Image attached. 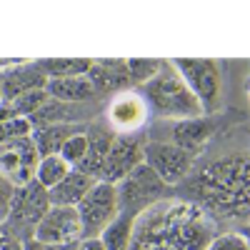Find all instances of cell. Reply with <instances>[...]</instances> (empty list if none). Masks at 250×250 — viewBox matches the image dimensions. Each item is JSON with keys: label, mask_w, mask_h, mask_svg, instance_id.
<instances>
[{"label": "cell", "mask_w": 250, "mask_h": 250, "mask_svg": "<svg viewBox=\"0 0 250 250\" xmlns=\"http://www.w3.org/2000/svg\"><path fill=\"white\" fill-rule=\"evenodd\" d=\"M78 243H70V245H50V243H40L35 238H28L23 240V250H75Z\"/></svg>", "instance_id": "cell-29"}, {"label": "cell", "mask_w": 250, "mask_h": 250, "mask_svg": "<svg viewBox=\"0 0 250 250\" xmlns=\"http://www.w3.org/2000/svg\"><path fill=\"white\" fill-rule=\"evenodd\" d=\"M88 153V138H85V130L83 133H75V135H70L65 143H62V148H60V158L65 160L70 168H75V165L83 160V155Z\"/></svg>", "instance_id": "cell-24"}, {"label": "cell", "mask_w": 250, "mask_h": 250, "mask_svg": "<svg viewBox=\"0 0 250 250\" xmlns=\"http://www.w3.org/2000/svg\"><path fill=\"white\" fill-rule=\"evenodd\" d=\"M13 195H15V185L0 173V225H5L10 218V205H13Z\"/></svg>", "instance_id": "cell-27"}, {"label": "cell", "mask_w": 250, "mask_h": 250, "mask_svg": "<svg viewBox=\"0 0 250 250\" xmlns=\"http://www.w3.org/2000/svg\"><path fill=\"white\" fill-rule=\"evenodd\" d=\"M30 238L40 243H50V245H70V243L83 240V225H80L78 210L75 208L50 205V210L33 228Z\"/></svg>", "instance_id": "cell-9"}, {"label": "cell", "mask_w": 250, "mask_h": 250, "mask_svg": "<svg viewBox=\"0 0 250 250\" xmlns=\"http://www.w3.org/2000/svg\"><path fill=\"white\" fill-rule=\"evenodd\" d=\"M30 135H33V123L28 118H15V120L0 123V145L20 140V138H30Z\"/></svg>", "instance_id": "cell-25"}, {"label": "cell", "mask_w": 250, "mask_h": 250, "mask_svg": "<svg viewBox=\"0 0 250 250\" xmlns=\"http://www.w3.org/2000/svg\"><path fill=\"white\" fill-rule=\"evenodd\" d=\"M75 250H105V245L100 243V238H83V240H78Z\"/></svg>", "instance_id": "cell-30"}, {"label": "cell", "mask_w": 250, "mask_h": 250, "mask_svg": "<svg viewBox=\"0 0 250 250\" xmlns=\"http://www.w3.org/2000/svg\"><path fill=\"white\" fill-rule=\"evenodd\" d=\"M85 138H88V153L83 155V160L75 165V170H80L83 175H88L93 180H100L103 175V165H105V155L110 150V145L115 140V133L105 125H90L85 130Z\"/></svg>", "instance_id": "cell-14"}, {"label": "cell", "mask_w": 250, "mask_h": 250, "mask_svg": "<svg viewBox=\"0 0 250 250\" xmlns=\"http://www.w3.org/2000/svg\"><path fill=\"white\" fill-rule=\"evenodd\" d=\"M170 135H173V145H178L180 150L190 153L193 158H198L203 153V148L208 145L213 135V123L205 115L200 118H185V120H173L170 125Z\"/></svg>", "instance_id": "cell-15"}, {"label": "cell", "mask_w": 250, "mask_h": 250, "mask_svg": "<svg viewBox=\"0 0 250 250\" xmlns=\"http://www.w3.org/2000/svg\"><path fill=\"white\" fill-rule=\"evenodd\" d=\"M115 193H118V208L123 213L140 215L145 208H150V205H155V200H160V195L165 193V185L143 163L128 178H123L115 185Z\"/></svg>", "instance_id": "cell-6"}, {"label": "cell", "mask_w": 250, "mask_h": 250, "mask_svg": "<svg viewBox=\"0 0 250 250\" xmlns=\"http://www.w3.org/2000/svg\"><path fill=\"white\" fill-rule=\"evenodd\" d=\"M210 223L205 213L188 203L150 205L135 218L128 250H205Z\"/></svg>", "instance_id": "cell-1"}, {"label": "cell", "mask_w": 250, "mask_h": 250, "mask_svg": "<svg viewBox=\"0 0 250 250\" xmlns=\"http://www.w3.org/2000/svg\"><path fill=\"white\" fill-rule=\"evenodd\" d=\"M45 93L55 103H65V105H75V103H88L95 98V88L88 80V75L80 78H60V80H48Z\"/></svg>", "instance_id": "cell-18"}, {"label": "cell", "mask_w": 250, "mask_h": 250, "mask_svg": "<svg viewBox=\"0 0 250 250\" xmlns=\"http://www.w3.org/2000/svg\"><path fill=\"white\" fill-rule=\"evenodd\" d=\"M128 62V73H130V83L135 88L145 85L148 80H153L158 75V70L163 68V60L158 58H130Z\"/></svg>", "instance_id": "cell-23"}, {"label": "cell", "mask_w": 250, "mask_h": 250, "mask_svg": "<svg viewBox=\"0 0 250 250\" xmlns=\"http://www.w3.org/2000/svg\"><path fill=\"white\" fill-rule=\"evenodd\" d=\"M170 65L198 100L203 115H210L220 105V68L210 58H175Z\"/></svg>", "instance_id": "cell-4"}, {"label": "cell", "mask_w": 250, "mask_h": 250, "mask_svg": "<svg viewBox=\"0 0 250 250\" xmlns=\"http://www.w3.org/2000/svg\"><path fill=\"white\" fill-rule=\"evenodd\" d=\"M45 85H48V78L40 70L38 62L23 60V62H18V65L0 73V93H3V100L20 98V95H28L35 90H45Z\"/></svg>", "instance_id": "cell-13"}, {"label": "cell", "mask_w": 250, "mask_h": 250, "mask_svg": "<svg viewBox=\"0 0 250 250\" xmlns=\"http://www.w3.org/2000/svg\"><path fill=\"white\" fill-rule=\"evenodd\" d=\"M205 250H250V245H248V238L240 233H223V235L210 238Z\"/></svg>", "instance_id": "cell-26"}, {"label": "cell", "mask_w": 250, "mask_h": 250, "mask_svg": "<svg viewBox=\"0 0 250 250\" xmlns=\"http://www.w3.org/2000/svg\"><path fill=\"white\" fill-rule=\"evenodd\" d=\"M68 173H70V165L60 155H45V158H40L38 168H35V183L43 185L45 190H50V188L55 183H60Z\"/></svg>", "instance_id": "cell-22"}, {"label": "cell", "mask_w": 250, "mask_h": 250, "mask_svg": "<svg viewBox=\"0 0 250 250\" xmlns=\"http://www.w3.org/2000/svg\"><path fill=\"white\" fill-rule=\"evenodd\" d=\"M0 250H23V240H18L5 225H0Z\"/></svg>", "instance_id": "cell-28"}, {"label": "cell", "mask_w": 250, "mask_h": 250, "mask_svg": "<svg viewBox=\"0 0 250 250\" xmlns=\"http://www.w3.org/2000/svg\"><path fill=\"white\" fill-rule=\"evenodd\" d=\"M40 163V153L33 138H20L0 145V173L15 188H23L35 180V168Z\"/></svg>", "instance_id": "cell-8"}, {"label": "cell", "mask_w": 250, "mask_h": 250, "mask_svg": "<svg viewBox=\"0 0 250 250\" xmlns=\"http://www.w3.org/2000/svg\"><path fill=\"white\" fill-rule=\"evenodd\" d=\"M143 163L160 178V183L178 185L185 180V175H190L195 158L190 153L180 150L173 143H163V140H150L143 143Z\"/></svg>", "instance_id": "cell-7"}, {"label": "cell", "mask_w": 250, "mask_h": 250, "mask_svg": "<svg viewBox=\"0 0 250 250\" xmlns=\"http://www.w3.org/2000/svg\"><path fill=\"white\" fill-rule=\"evenodd\" d=\"M75 133H83L80 125H75V123H55V125L35 128L30 138L35 143L40 158H45V155H58L60 148H62V143H65L70 135H75Z\"/></svg>", "instance_id": "cell-19"}, {"label": "cell", "mask_w": 250, "mask_h": 250, "mask_svg": "<svg viewBox=\"0 0 250 250\" xmlns=\"http://www.w3.org/2000/svg\"><path fill=\"white\" fill-rule=\"evenodd\" d=\"M75 210L83 225V238H98L120 213L115 185L98 180L88 190V195L75 205Z\"/></svg>", "instance_id": "cell-5"}, {"label": "cell", "mask_w": 250, "mask_h": 250, "mask_svg": "<svg viewBox=\"0 0 250 250\" xmlns=\"http://www.w3.org/2000/svg\"><path fill=\"white\" fill-rule=\"evenodd\" d=\"M135 218L133 213H118L115 220L103 230L98 238L100 243L105 245V250H128L130 248V240H133V225H135Z\"/></svg>", "instance_id": "cell-21"}, {"label": "cell", "mask_w": 250, "mask_h": 250, "mask_svg": "<svg viewBox=\"0 0 250 250\" xmlns=\"http://www.w3.org/2000/svg\"><path fill=\"white\" fill-rule=\"evenodd\" d=\"M148 105L135 90H123L118 93L110 105H108V120H110V130L118 135H135L138 128H143L148 120Z\"/></svg>", "instance_id": "cell-11"}, {"label": "cell", "mask_w": 250, "mask_h": 250, "mask_svg": "<svg viewBox=\"0 0 250 250\" xmlns=\"http://www.w3.org/2000/svg\"><path fill=\"white\" fill-rule=\"evenodd\" d=\"M93 60L95 58H48V60H38V65L48 80H60V78L88 75Z\"/></svg>", "instance_id": "cell-20"}, {"label": "cell", "mask_w": 250, "mask_h": 250, "mask_svg": "<svg viewBox=\"0 0 250 250\" xmlns=\"http://www.w3.org/2000/svg\"><path fill=\"white\" fill-rule=\"evenodd\" d=\"M140 98L148 105V113H155L163 120H185L203 115L195 95L188 90V85L170 62H163L158 75L140 85Z\"/></svg>", "instance_id": "cell-3"}, {"label": "cell", "mask_w": 250, "mask_h": 250, "mask_svg": "<svg viewBox=\"0 0 250 250\" xmlns=\"http://www.w3.org/2000/svg\"><path fill=\"white\" fill-rule=\"evenodd\" d=\"M88 80L93 83L95 93H123L128 90L130 73H128V62L123 58H105V60H93V65L88 70Z\"/></svg>", "instance_id": "cell-16"}, {"label": "cell", "mask_w": 250, "mask_h": 250, "mask_svg": "<svg viewBox=\"0 0 250 250\" xmlns=\"http://www.w3.org/2000/svg\"><path fill=\"white\" fill-rule=\"evenodd\" d=\"M0 100H3V93H0Z\"/></svg>", "instance_id": "cell-31"}, {"label": "cell", "mask_w": 250, "mask_h": 250, "mask_svg": "<svg viewBox=\"0 0 250 250\" xmlns=\"http://www.w3.org/2000/svg\"><path fill=\"white\" fill-rule=\"evenodd\" d=\"M98 180L83 175L80 170L70 168V173L62 178L60 183H55L50 190H48V198H50V205H62V208H75L83 198L88 195V190L95 185Z\"/></svg>", "instance_id": "cell-17"}, {"label": "cell", "mask_w": 250, "mask_h": 250, "mask_svg": "<svg viewBox=\"0 0 250 250\" xmlns=\"http://www.w3.org/2000/svg\"><path fill=\"white\" fill-rule=\"evenodd\" d=\"M193 190L210 213L223 218H245L250 200V165L245 155L220 158L198 173Z\"/></svg>", "instance_id": "cell-2"}, {"label": "cell", "mask_w": 250, "mask_h": 250, "mask_svg": "<svg viewBox=\"0 0 250 250\" xmlns=\"http://www.w3.org/2000/svg\"><path fill=\"white\" fill-rule=\"evenodd\" d=\"M48 210H50L48 190L33 180V183H28L23 188H15L13 205H10V218L8 220H15L18 225L35 228L40 223V218H43Z\"/></svg>", "instance_id": "cell-12"}, {"label": "cell", "mask_w": 250, "mask_h": 250, "mask_svg": "<svg viewBox=\"0 0 250 250\" xmlns=\"http://www.w3.org/2000/svg\"><path fill=\"white\" fill-rule=\"evenodd\" d=\"M138 165H143V143L135 135H118L105 155V165H103V183L118 185L123 178H128Z\"/></svg>", "instance_id": "cell-10"}]
</instances>
